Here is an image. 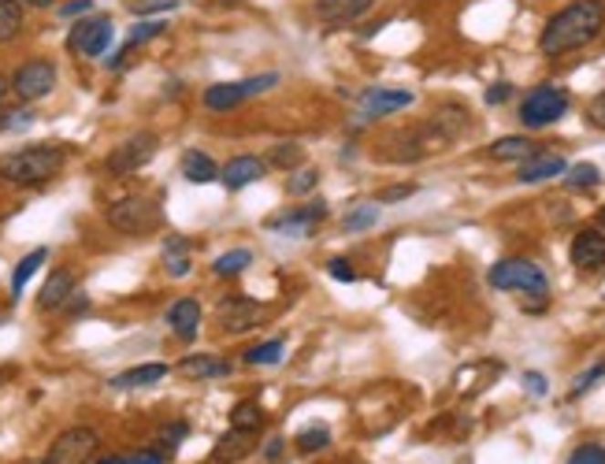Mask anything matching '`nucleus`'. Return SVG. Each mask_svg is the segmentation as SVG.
<instances>
[{"label": "nucleus", "instance_id": "nucleus-1", "mask_svg": "<svg viewBox=\"0 0 605 464\" xmlns=\"http://www.w3.org/2000/svg\"><path fill=\"white\" fill-rule=\"evenodd\" d=\"M605 26V0H572L568 8L554 12L542 26L538 48L542 56H568L587 48Z\"/></svg>", "mask_w": 605, "mask_h": 464}, {"label": "nucleus", "instance_id": "nucleus-2", "mask_svg": "<svg viewBox=\"0 0 605 464\" xmlns=\"http://www.w3.org/2000/svg\"><path fill=\"white\" fill-rule=\"evenodd\" d=\"M68 163L64 145H26L16 153L0 156V183L8 186H45L48 179H57Z\"/></svg>", "mask_w": 605, "mask_h": 464}, {"label": "nucleus", "instance_id": "nucleus-3", "mask_svg": "<svg viewBox=\"0 0 605 464\" xmlns=\"http://www.w3.org/2000/svg\"><path fill=\"white\" fill-rule=\"evenodd\" d=\"M104 219H108V227H112V230H120V235L141 238V235H152V230H160L163 212H160V205L149 201V197H120V201L108 205Z\"/></svg>", "mask_w": 605, "mask_h": 464}, {"label": "nucleus", "instance_id": "nucleus-4", "mask_svg": "<svg viewBox=\"0 0 605 464\" xmlns=\"http://www.w3.org/2000/svg\"><path fill=\"white\" fill-rule=\"evenodd\" d=\"M486 279H490L494 290H520V294H527V298H546L549 294L546 271L535 260H520V257L498 260L486 271Z\"/></svg>", "mask_w": 605, "mask_h": 464}, {"label": "nucleus", "instance_id": "nucleus-5", "mask_svg": "<svg viewBox=\"0 0 605 464\" xmlns=\"http://www.w3.org/2000/svg\"><path fill=\"white\" fill-rule=\"evenodd\" d=\"M565 111H568V93L561 86H535L520 104V123L531 131H542L549 123H558Z\"/></svg>", "mask_w": 605, "mask_h": 464}, {"label": "nucleus", "instance_id": "nucleus-6", "mask_svg": "<svg viewBox=\"0 0 605 464\" xmlns=\"http://www.w3.org/2000/svg\"><path fill=\"white\" fill-rule=\"evenodd\" d=\"M275 86H279V75H275V71L245 79V82H215V86L204 90V108L208 111H231L238 104H245L249 97H260V93H267Z\"/></svg>", "mask_w": 605, "mask_h": 464}, {"label": "nucleus", "instance_id": "nucleus-7", "mask_svg": "<svg viewBox=\"0 0 605 464\" xmlns=\"http://www.w3.org/2000/svg\"><path fill=\"white\" fill-rule=\"evenodd\" d=\"M156 149H160V138L152 131H138V134H130L127 142H120L112 153H108L104 167L112 171V175H134V171H141L156 156Z\"/></svg>", "mask_w": 605, "mask_h": 464}, {"label": "nucleus", "instance_id": "nucleus-8", "mask_svg": "<svg viewBox=\"0 0 605 464\" xmlns=\"http://www.w3.org/2000/svg\"><path fill=\"white\" fill-rule=\"evenodd\" d=\"M52 90H57V64L45 60V56H34V60H26V64L12 75V93H16L23 104L45 100Z\"/></svg>", "mask_w": 605, "mask_h": 464}, {"label": "nucleus", "instance_id": "nucleus-9", "mask_svg": "<svg viewBox=\"0 0 605 464\" xmlns=\"http://www.w3.org/2000/svg\"><path fill=\"white\" fill-rule=\"evenodd\" d=\"M112 37H116V30H112V19H108V16H82L71 26V34H68V48L89 56V60H97V56L108 52Z\"/></svg>", "mask_w": 605, "mask_h": 464}, {"label": "nucleus", "instance_id": "nucleus-10", "mask_svg": "<svg viewBox=\"0 0 605 464\" xmlns=\"http://www.w3.org/2000/svg\"><path fill=\"white\" fill-rule=\"evenodd\" d=\"M97 446H100V438H97L93 427H68V431H60L57 438H52L48 460L52 464H89Z\"/></svg>", "mask_w": 605, "mask_h": 464}, {"label": "nucleus", "instance_id": "nucleus-11", "mask_svg": "<svg viewBox=\"0 0 605 464\" xmlns=\"http://www.w3.org/2000/svg\"><path fill=\"white\" fill-rule=\"evenodd\" d=\"M323 219H327V201H308L301 208H290L283 216L267 219V230H279V235H287V238H308V230Z\"/></svg>", "mask_w": 605, "mask_h": 464}, {"label": "nucleus", "instance_id": "nucleus-12", "mask_svg": "<svg viewBox=\"0 0 605 464\" xmlns=\"http://www.w3.org/2000/svg\"><path fill=\"white\" fill-rule=\"evenodd\" d=\"M215 320H219V327H224V331L242 334V331H249V327H256L264 320V309L238 294V298H227L224 305L215 309Z\"/></svg>", "mask_w": 605, "mask_h": 464}, {"label": "nucleus", "instance_id": "nucleus-13", "mask_svg": "<svg viewBox=\"0 0 605 464\" xmlns=\"http://www.w3.org/2000/svg\"><path fill=\"white\" fill-rule=\"evenodd\" d=\"M264 171H267V163L256 160V156H231L224 167H219V183H224L227 190H245V186L264 179Z\"/></svg>", "mask_w": 605, "mask_h": 464}, {"label": "nucleus", "instance_id": "nucleus-14", "mask_svg": "<svg viewBox=\"0 0 605 464\" xmlns=\"http://www.w3.org/2000/svg\"><path fill=\"white\" fill-rule=\"evenodd\" d=\"M568 257H572V264H576L579 271H594V268H601V264H605V235H601V230H594V227L579 230V235L572 238Z\"/></svg>", "mask_w": 605, "mask_h": 464}, {"label": "nucleus", "instance_id": "nucleus-15", "mask_svg": "<svg viewBox=\"0 0 605 464\" xmlns=\"http://www.w3.org/2000/svg\"><path fill=\"white\" fill-rule=\"evenodd\" d=\"M253 449H256V431L231 427L227 435H219V442H215V449H212V460H215V464H238V460H245Z\"/></svg>", "mask_w": 605, "mask_h": 464}, {"label": "nucleus", "instance_id": "nucleus-16", "mask_svg": "<svg viewBox=\"0 0 605 464\" xmlns=\"http://www.w3.org/2000/svg\"><path fill=\"white\" fill-rule=\"evenodd\" d=\"M412 100H416L412 90H368V93L360 97V111L368 115V120H382V115L409 108Z\"/></svg>", "mask_w": 605, "mask_h": 464}, {"label": "nucleus", "instance_id": "nucleus-17", "mask_svg": "<svg viewBox=\"0 0 605 464\" xmlns=\"http://www.w3.org/2000/svg\"><path fill=\"white\" fill-rule=\"evenodd\" d=\"M71 294H75V275H71L68 268H57V271L45 279V286H41L37 309H41V312H60Z\"/></svg>", "mask_w": 605, "mask_h": 464}, {"label": "nucleus", "instance_id": "nucleus-18", "mask_svg": "<svg viewBox=\"0 0 605 464\" xmlns=\"http://www.w3.org/2000/svg\"><path fill=\"white\" fill-rule=\"evenodd\" d=\"M168 327L179 342H193L201 331V301L197 298H179L168 309Z\"/></svg>", "mask_w": 605, "mask_h": 464}, {"label": "nucleus", "instance_id": "nucleus-19", "mask_svg": "<svg viewBox=\"0 0 605 464\" xmlns=\"http://www.w3.org/2000/svg\"><path fill=\"white\" fill-rule=\"evenodd\" d=\"M371 8H375V0H319V5H316L319 19L331 23V26L357 23V19H364Z\"/></svg>", "mask_w": 605, "mask_h": 464}, {"label": "nucleus", "instance_id": "nucleus-20", "mask_svg": "<svg viewBox=\"0 0 605 464\" xmlns=\"http://www.w3.org/2000/svg\"><path fill=\"white\" fill-rule=\"evenodd\" d=\"M565 175V160L558 153H531L527 160H520V183L535 186V183H546V179H558Z\"/></svg>", "mask_w": 605, "mask_h": 464}, {"label": "nucleus", "instance_id": "nucleus-21", "mask_svg": "<svg viewBox=\"0 0 605 464\" xmlns=\"http://www.w3.org/2000/svg\"><path fill=\"white\" fill-rule=\"evenodd\" d=\"M179 372L186 379H227L235 368H231V361L215 357V353H193V357H183Z\"/></svg>", "mask_w": 605, "mask_h": 464}, {"label": "nucleus", "instance_id": "nucleus-22", "mask_svg": "<svg viewBox=\"0 0 605 464\" xmlns=\"http://www.w3.org/2000/svg\"><path fill=\"white\" fill-rule=\"evenodd\" d=\"M179 167H183V179L193 183V186H208V183L219 179L215 160H212L208 153H201V149H186L183 160H179Z\"/></svg>", "mask_w": 605, "mask_h": 464}, {"label": "nucleus", "instance_id": "nucleus-23", "mask_svg": "<svg viewBox=\"0 0 605 464\" xmlns=\"http://www.w3.org/2000/svg\"><path fill=\"white\" fill-rule=\"evenodd\" d=\"M160 379H168V364H138V368L120 372L108 386H116V390H138V386H156Z\"/></svg>", "mask_w": 605, "mask_h": 464}, {"label": "nucleus", "instance_id": "nucleus-24", "mask_svg": "<svg viewBox=\"0 0 605 464\" xmlns=\"http://www.w3.org/2000/svg\"><path fill=\"white\" fill-rule=\"evenodd\" d=\"M163 271H168L172 279H186L190 275V268H193V260H190V246H186V238H179V235H172L168 242H163Z\"/></svg>", "mask_w": 605, "mask_h": 464}, {"label": "nucleus", "instance_id": "nucleus-25", "mask_svg": "<svg viewBox=\"0 0 605 464\" xmlns=\"http://www.w3.org/2000/svg\"><path fill=\"white\" fill-rule=\"evenodd\" d=\"M26 26L23 5L19 0H0V45H12Z\"/></svg>", "mask_w": 605, "mask_h": 464}, {"label": "nucleus", "instance_id": "nucleus-26", "mask_svg": "<svg viewBox=\"0 0 605 464\" xmlns=\"http://www.w3.org/2000/svg\"><path fill=\"white\" fill-rule=\"evenodd\" d=\"M48 260V249H34V253H26L19 264H16V271H12V294L19 298L23 290H26V282L37 275V268Z\"/></svg>", "mask_w": 605, "mask_h": 464}, {"label": "nucleus", "instance_id": "nucleus-27", "mask_svg": "<svg viewBox=\"0 0 605 464\" xmlns=\"http://www.w3.org/2000/svg\"><path fill=\"white\" fill-rule=\"evenodd\" d=\"M301 160H305V149H301L297 142H279V145L267 149V160H264V163L279 167V171H297Z\"/></svg>", "mask_w": 605, "mask_h": 464}, {"label": "nucleus", "instance_id": "nucleus-28", "mask_svg": "<svg viewBox=\"0 0 605 464\" xmlns=\"http://www.w3.org/2000/svg\"><path fill=\"white\" fill-rule=\"evenodd\" d=\"M535 153V145L524 138V134H509V138H498L490 145V156L494 160H527Z\"/></svg>", "mask_w": 605, "mask_h": 464}, {"label": "nucleus", "instance_id": "nucleus-29", "mask_svg": "<svg viewBox=\"0 0 605 464\" xmlns=\"http://www.w3.org/2000/svg\"><path fill=\"white\" fill-rule=\"evenodd\" d=\"M231 427H245V431H260L264 427V409L256 401H238L231 409Z\"/></svg>", "mask_w": 605, "mask_h": 464}, {"label": "nucleus", "instance_id": "nucleus-30", "mask_svg": "<svg viewBox=\"0 0 605 464\" xmlns=\"http://www.w3.org/2000/svg\"><path fill=\"white\" fill-rule=\"evenodd\" d=\"M598 183H601V171L594 163H572V167H565V186H572V190H594Z\"/></svg>", "mask_w": 605, "mask_h": 464}, {"label": "nucleus", "instance_id": "nucleus-31", "mask_svg": "<svg viewBox=\"0 0 605 464\" xmlns=\"http://www.w3.org/2000/svg\"><path fill=\"white\" fill-rule=\"evenodd\" d=\"M249 264H253V253H249V249H227L224 257L212 260V271H215V275H242Z\"/></svg>", "mask_w": 605, "mask_h": 464}, {"label": "nucleus", "instance_id": "nucleus-32", "mask_svg": "<svg viewBox=\"0 0 605 464\" xmlns=\"http://www.w3.org/2000/svg\"><path fill=\"white\" fill-rule=\"evenodd\" d=\"M287 353V342L283 338H271V342H260V345H253V350L245 353V364H275V361H279Z\"/></svg>", "mask_w": 605, "mask_h": 464}, {"label": "nucleus", "instance_id": "nucleus-33", "mask_svg": "<svg viewBox=\"0 0 605 464\" xmlns=\"http://www.w3.org/2000/svg\"><path fill=\"white\" fill-rule=\"evenodd\" d=\"M316 186H319V171L316 167H297V171H290V179H287V194L290 197H305Z\"/></svg>", "mask_w": 605, "mask_h": 464}, {"label": "nucleus", "instance_id": "nucleus-34", "mask_svg": "<svg viewBox=\"0 0 605 464\" xmlns=\"http://www.w3.org/2000/svg\"><path fill=\"white\" fill-rule=\"evenodd\" d=\"M294 446H297L301 453H319V449L331 446V431H327V427H308V431H301V435L294 438Z\"/></svg>", "mask_w": 605, "mask_h": 464}, {"label": "nucleus", "instance_id": "nucleus-35", "mask_svg": "<svg viewBox=\"0 0 605 464\" xmlns=\"http://www.w3.org/2000/svg\"><path fill=\"white\" fill-rule=\"evenodd\" d=\"M379 223V208L375 205H357L346 219H342V230H368Z\"/></svg>", "mask_w": 605, "mask_h": 464}, {"label": "nucleus", "instance_id": "nucleus-36", "mask_svg": "<svg viewBox=\"0 0 605 464\" xmlns=\"http://www.w3.org/2000/svg\"><path fill=\"white\" fill-rule=\"evenodd\" d=\"M568 464H605V446H598V442H583V446L572 449Z\"/></svg>", "mask_w": 605, "mask_h": 464}, {"label": "nucleus", "instance_id": "nucleus-37", "mask_svg": "<svg viewBox=\"0 0 605 464\" xmlns=\"http://www.w3.org/2000/svg\"><path fill=\"white\" fill-rule=\"evenodd\" d=\"M30 123H34V111H30V108L5 111V115H0V134H5V131H26Z\"/></svg>", "mask_w": 605, "mask_h": 464}, {"label": "nucleus", "instance_id": "nucleus-38", "mask_svg": "<svg viewBox=\"0 0 605 464\" xmlns=\"http://www.w3.org/2000/svg\"><path fill=\"white\" fill-rule=\"evenodd\" d=\"M163 34V23L160 19H149V23H138L134 30H130V37H127V45H145V41H152V37H160Z\"/></svg>", "mask_w": 605, "mask_h": 464}, {"label": "nucleus", "instance_id": "nucleus-39", "mask_svg": "<svg viewBox=\"0 0 605 464\" xmlns=\"http://www.w3.org/2000/svg\"><path fill=\"white\" fill-rule=\"evenodd\" d=\"M179 8V0H134L130 12L134 16H156V12H172Z\"/></svg>", "mask_w": 605, "mask_h": 464}, {"label": "nucleus", "instance_id": "nucleus-40", "mask_svg": "<svg viewBox=\"0 0 605 464\" xmlns=\"http://www.w3.org/2000/svg\"><path fill=\"white\" fill-rule=\"evenodd\" d=\"M587 123H590L594 131H605V90H598L594 100L587 104Z\"/></svg>", "mask_w": 605, "mask_h": 464}, {"label": "nucleus", "instance_id": "nucleus-41", "mask_svg": "<svg viewBox=\"0 0 605 464\" xmlns=\"http://www.w3.org/2000/svg\"><path fill=\"white\" fill-rule=\"evenodd\" d=\"M601 375H605V361H598V364H594V368H587V372H583V375H579V379H576V383H572V397H579V394H587V390H590V383H598V379H601Z\"/></svg>", "mask_w": 605, "mask_h": 464}, {"label": "nucleus", "instance_id": "nucleus-42", "mask_svg": "<svg viewBox=\"0 0 605 464\" xmlns=\"http://www.w3.org/2000/svg\"><path fill=\"white\" fill-rule=\"evenodd\" d=\"M412 194H416V186L405 183V186H387V190H379L375 201H379V205H394V201H405V197H412Z\"/></svg>", "mask_w": 605, "mask_h": 464}, {"label": "nucleus", "instance_id": "nucleus-43", "mask_svg": "<svg viewBox=\"0 0 605 464\" xmlns=\"http://www.w3.org/2000/svg\"><path fill=\"white\" fill-rule=\"evenodd\" d=\"M327 271H331V279H339V282H357V268L346 257H335L331 264H327Z\"/></svg>", "mask_w": 605, "mask_h": 464}, {"label": "nucleus", "instance_id": "nucleus-44", "mask_svg": "<svg viewBox=\"0 0 605 464\" xmlns=\"http://www.w3.org/2000/svg\"><path fill=\"white\" fill-rule=\"evenodd\" d=\"M89 12H93V0H68V5L60 8L64 19H82V16H89Z\"/></svg>", "mask_w": 605, "mask_h": 464}, {"label": "nucleus", "instance_id": "nucleus-45", "mask_svg": "<svg viewBox=\"0 0 605 464\" xmlns=\"http://www.w3.org/2000/svg\"><path fill=\"white\" fill-rule=\"evenodd\" d=\"M513 97V86L509 82H494L490 90H486V104H506Z\"/></svg>", "mask_w": 605, "mask_h": 464}, {"label": "nucleus", "instance_id": "nucleus-46", "mask_svg": "<svg viewBox=\"0 0 605 464\" xmlns=\"http://www.w3.org/2000/svg\"><path fill=\"white\" fill-rule=\"evenodd\" d=\"M524 386H527V394L542 397V394H546V375H538V372H527V375H524Z\"/></svg>", "mask_w": 605, "mask_h": 464}, {"label": "nucleus", "instance_id": "nucleus-47", "mask_svg": "<svg viewBox=\"0 0 605 464\" xmlns=\"http://www.w3.org/2000/svg\"><path fill=\"white\" fill-rule=\"evenodd\" d=\"M127 464H163V453H156V449H141V453L127 457Z\"/></svg>", "mask_w": 605, "mask_h": 464}, {"label": "nucleus", "instance_id": "nucleus-48", "mask_svg": "<svg viewBox=\"0 0 605 464\" xmlns=\"http://www.w3.org/2000/svg\"><path fill=\"white\" fill-rule=\"evenodd\" d=\"M186 435V424H172V427H163V446L175 449V442Z\"/></svg>", "mask_w": 605, "mask_h": 464}, {"label": "nucleus", "instance_id": "nucleus-49", "mask_svg": "<svg viewBox=\"0 0 605 464\" xmlns=\"http://www.w3.org/2000/svg\"><path fill=\"white\" fill-rule=\"evenodd\" d=\"M264 457H267V460H279V457H283V438H271L267 449H264Z\"/></svg>", "mask_w": 605, "mask_h": 464}, {"label": "nucleus", "instance_id": "nucleus-50", "mask_svg": "<svg viewBox=\"0 0 605 464\" xmlns=\"http://www.w3.org/2000/svg\"><path fill=\"white\" fill-rule=\"evenodd\" d=\"M19 5H23V8H52L57 0H19Z\"/></svg>", "mask_w": 605, "mask_h": 464}, {"label": "nucleus", "instance_id": "nucleus-51", "mask_svg": "<svg viewBox=\"0 0 605 464\" xmlns=\"http://www.w3.org/2000/svg\"><path fill=\"white\" fill-rule=\"evenodd\" d=\"M16 372H19V368H12V364H5V368H0V383H8V379H16Z\"/></svg>", "mask_w": 605, "mask_h": 464}, {"label": "nucleus", "instance_id": "nucleus-52", "mask_svg": "<svg viewBox=\"0 0 605 464\" xmlns=\"http://www.w3.org/2000/svg\"><path fill=\"white\" fill-rule=\"evenodd\" d=\"M8 93H12V82H8V79H5V75H0V100H5V97H8Z\"/></svg>", "mask_w": 605, "mask_h": 464}, {"label": "nucleus", "instance_id": "nucleus-53", "mask_svg": "<svg viewBox=\"0 0 605 464\" xmlns=\"http://www.w3.org/2000/svg\"><path fill=\"white\" fill-rule=\"evenodd\" d=\"M97 464H127V457H104V460H97Z\"/></svg>", "mask_w": 605, "mask_h": 464}, {"label": "nucleus", "instance_id": "nucleus-54", "mask_svg": "<svg viewBox=\"0 0 605 464\" xmlns=\"http://www.w3.org/2000/svg\"><path fill=\"white\" fill-rule=\"evenodd\" d=\"M26 464H52V460H48V457H41V460H26Z\"/></svg>", "mask_w": 605, "mask_h": 464}, {"label": "nucleus", "instance_id": "nucleus-55", "mask_svg": "<svg viewBox=\"0 0 605 464\" xmlns=\"http://www.w3.org/2000/svg\"><path fill=\"white\" fill-rule=\"evenodd\" d=\"M598 223H601V227H605V205H601V212H598Z\"/></svg>", "mask_w": 605, "mask_h": 464}]
</instances>
